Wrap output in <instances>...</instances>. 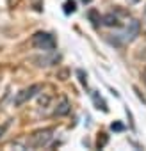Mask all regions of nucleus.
<instances>
[{"instance_id":"f257e3e1","label":"nucleus","mask_w":146,"mask_h":151,"mask_svg":"<svg viewBox=\"0 0 146 151\" xmlns=\"http://www.w3.org/2000/svg\"><path fill=\"white\" fill-rule=\"evenodd\" d=\"M55 45H57V43H55L53 36L48 34V32H36V34L32 36V46L38 48V50L50 52V50L55 48Z\"/></svg>"},{"instance_id":"f03ea898","label":"nucleus","mask_w":146,"mask_h":151,"mask_svg":"<svg viewBox=\"0 0 146 151\" xmlns=\"http://www.w3.org/2000/svg\"><path fill=\"white\" fill-rule=\"evenodd\" d=\"M52 133H53V128L38 130V132H34V133L27 139V146H29V147H43V146L48 144V140L52 139Z\"/></svg>"},{"instance_id":"7ed1b4c3","label":"nucleus","mask_w":146,"mask_h":151,"mask_svg":"<svg viewBox=\"0 0 146 151\" xmlns=\"http://www.w3.org/2000/svg\"><path fill=\"white\" fill-rule=\"evenodd\" d=\"M39 91H41V86H39V84L29 86L27 89H23V91H20V93L16 94V98H14V105H16V107H20V105L27 103V101H29V100H32Z\"/></svg>"},{"instance_id":"20e7f679","label":"nucleus","mask_w":146,"mask_h":151,"mask_svg":"<svg viewBox=\"0 0 146 151\" xmlns=\"http://www.w3.org/2000/svg\"><path fill=\"white\" fill-rule=\"evenodd\" d=\"M139 30H141V23H139L137 20H130L128 25H126V29H125V32H123L121 36H123L125 41H132V39L139 34Z\"/></svg>"},{"instance_id":"39448f33","label":"nucleus","mask_w":146,"mask_h":151,"mask_svg":"<svg viewBox=\"0 0 146 151\" xmlns=\"http://www.w3.org/2000/svg\"><path fill=\"white\" fill-rule=\"evenodd\" d=\"M68 112H69V101L68 100H62L57 105V109H55V116H66Z\"/></svg>"},{"instance_id":"423d86ee","label":"nucleus","mask_w":146,"mask_h":151,"mask_svg":"<svg viewBox=\"0 0 146 151\" xmlns=\"http://www.w3.org/2000/svg\"><path fill=\"white\" fill-rule=\"evenodd\" d=\"M102 23L107 25V27H118V25H119V20H118L114 14H105V16L102 18Z\"/></svg>"},{"instance_id":"0eeeda50","label":"nucleus","mask_w":146,"mask_h":151,"mask_svg":"<svg viewBox=\"0 0 146 151\" xmlns=\"http://www.w3.org/2000/svg\"><path fill=\"white\" fill-rule=\"evenodd\" d=\"M91 96H93V103L96 105V109H102L103 112H107V110H109V109H107V103L103 101V98H102V96H98V93H93Z\"/></svg>"},{"instance_id":"6e6552de","label":"nucleus","mask_w":146,"mask_h":151,"mask_svg":"<svg viewBox=\"0 0 146 151\" xmlns=\"http://www.w3.org/2000/svg\"><path fill=\"white\" fill-rule=\"evenodd\" d=\"M87 16H89V20L93 22V25H95V27H96V25L100 23V14H98V13H96L95 9H91V11L87 13Z\"/></svg>"},{"instance_id":"1a4fd4ad","label":"nucleus","mask_w":146,"mask_h":151,"mask_svg":"<svg viewBox=\"0 0 146 151\" xmlns=\"http://www.w3.org/2000/svg\"><path fill=\"white\" fill-rule=\"evenodd\" d=\"M9 124H11V121H7V123H4L2 126H0V139L4 137V133L7 132V128H9Z\"/></svg>"},{"instance_id":"9d476101","label":"nucleus","mask_w":146,"mask_h":151,"mask_svg":"<svg viewBox=\"0 0 146 151\" xmlns=\"http://www.w3.org/2000/svg\"><path fill=\"white\" fill-rule=\"evenodd\" d=\"M64 11H66V13H73V11H75V4H73V2H68L66 7H64Z\"/></svg>"},{"instance_id":"9b49d317","label":"nucleus","mask_w":146,"mask_h":151,"mask_svg":"<svg viewBox=\"0 0 146 151\" xmlns=\"http://www.w3.org/2000/svg\"><path fill=\"white\" fill-rule=\"evenodd\" d=\"M111 128H112L114 132H121V130H123V124H121V123H112Z\"/></svg>"},{"instance_id":"f8f14e48","label":"nucleus","mask_w":146,"mask_h":151,"mask_svg":"<svg viewBox=\"0 0 146 151\" xmlns=\"http://www.w3.org/2000/svg\"><path fill=\"white\" fill-rule=\"evenodd\" d=\"M57 77H59L61 80H66V77H68V69H62V71L57 75Z\"/></svg>"},{"instance_id":"ddd939ff","label":"nucleus","mask_w":146,"mask_h":151,"mask_svg":"<svg viewBox=\"0 0 146 151\" xmlns=\"http://www.w3.org/2000/svg\"><path fill=\"white\" fill-rule=\"evenodd\" d=\"M79 77H80V82L86 86V78H84V71H82V69H79Z\"/></svg>"},{"instance_id":"4468645a","label":"nucleus","mask_w":146,"mask_h":151,"mask_svg":"<svg viewBox=\"0 0 146 151\" xmlns=\"http://www.w3.org/2000/svg\"><path fill=\"white\" fill-rule=\"evenodd\" d=\"M82 2H84V4H89V2H93V0H82Z\"/></svg>"},{"instance_id":"2eb2a0df","label":"nucleus","mask_w":146,"mask_h":151,"mask_svg":"<svg viewBox=\"0 0 146 151\" xmlns=\"http://www.w3.org/2000/svg\"><path fill=\"white\" fill-rule=\"evenodd\" d=\"M144 84H146V73H144Z\"/></svg>"},{"instance_id":"dca6fc26","label":"nucleus","mask_w":146,"mask_h":151,"mask_svg":"<svg viewBox=\"0 0 146 151\" xmlns=\"http://www.w3.org/2000/svg\"><path fill=\"white\" fill-rule=\"evenodd\" d=\"M130 2H139V0H130Z\"/></svg>"}]
</instances>
